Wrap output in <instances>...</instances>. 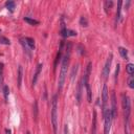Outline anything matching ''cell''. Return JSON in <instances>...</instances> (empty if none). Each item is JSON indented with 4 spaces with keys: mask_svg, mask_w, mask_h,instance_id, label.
<instances>
[{
    "mask_svg": "<svg viewBox=\"0 0 134 134\" xmlns=\"http://www.w3.org/2000/svg\"><path fill=\"white\" fill-rule=\"evenodd\" d=\"M67 53L64 56V58L62 59V66H61V72H60V77H59V90H61L63 88L65 82V78L67 74V67H68V63H69V57H70V50H71V44H68L67 46Z\"/></svg>",
    "mask_w": 134,
    "mask_h": 134,
    "instance_id": "1",
    "label": "cell"
},
{
    "mask_svg": "<svg viewBox=\"0 0 134 134\" xmlns=\"http://www.w3.org/2000/svg\"><path fill=\"white\" fill-rule=\"evenodd\" d=\"M121 104H123L124 114H125V120H126V128H129V121H130V114H131V102L130 98L126 93L121 95Z\"/></svg>",
    "mask_w": 134,
    "mask_h": 134,
    "instance_id": "2",
    "label": "cell"
},
{
    "mask_svg": "<svg viewBox=\"0 0 134 134\" xmlns=\"http://www.w3.org/2000/svg\"><path fill=\"white\" fill-rule=\"evenodd\" d=\"M52 124L54 134L58 133V95H54L52 104Z\"/></svg>",
    "mask_w": 134,
    "mask_h": 134,
    "instance_id": "3",
    "label": "cell"
},
{
    "mask_svg": "<svg viewBox=\"0 0 134 134\" xmlns=\"http://www.w3.org/2000/svg\"><path fill=\"white\" fill-rule=\"evenodd\" d=\"M104 115V121H105V126H104V134H109L110 129H111V121H112V115L110 109L107 107L106 110L103 112Z\"/></svg>",
    "mask_w": 134,
    "mask_h": 134,
    "instance_id": "4",
    "label": "cell"
},
{
    "mask_svg": "<svg viewBox=\"0 0 134 134\" xmlns=\"http://www.w3.org/2000/svg\"><path fill=\"white\" fill-rule=\"evenodd\" d=\"M107 103H108V88L106 85H104L103 92H102V109H103V112L107 108Z\"/></svg>",
    "mask_w": 134,
    "mask_h": 134,
    "instance_id": "5",
    "label": "cell"
},
{
    "mask_svg": "<svg viewBox=\"0 0 134 134\" xmlns=\"http://www.w3.org/2000/svg\"><path fill=\"white\" fill-rule=\"evenodd\" d=\"M112 54L109 56V58L107 59V61H106V64H105V67L103 69V78L104 79H107L109 73H110V67H111V62H112Z\"/></svg>",
    "mask_w": 134,
    "mask_h": 134,
    "instance_id": "6",
    "label": "cell"
},
{
    "mask_svg": "<svg viewBox=\"0 0 134 134\" xmlns=\"http://www.w3.org/2000/svg\"><path fill=\"white\" fill-rule=\"evenodd\" d=\"M111 98H112V108H111V115H112V120L115 119L116 115H117V112H116V97H115V93L112 92V95H111Z\"/></svg>",
    "mask_w": 134,
    "mask_h": 134,
    "instance_id": "7",
    "label": "cell"
},
{
    "mask_svg": "<svg viewBox=\"0 0 134 134\" xmlns=\"http://www.w3.org/2000/svg\"><path fill=\"white\" fill-rule=\"evenodd\" d=\"M82 90H83V84L82 82H80L78 84V88H77V101L78 104H81V100H82Z\"/></svg>",
    "mask_w": 134,
    "mask_h": 134,
    "instance_id": "8",
    "label": "cell"
},
{
    "mask_svg": "<svg viewBox=\"0 0 134 134\" xmlns=\"http://www.w3.org/2000/svg\"><path fill=\"white\" fill-rule=\"evenodd\" d=\"M42 64H39L37 66V69H36V72H35V76H34V79H33V85H35L37 83V80H38V78H39V74H40L41 72V70H42Z\"/></svg>",
    "mask_w": 134,
    "mask_h": 134,
    "instance_id": "9",
    "label": "cell"
},
{
    "mask_svg": "<svg viewBox=\"0 0 134 134\" xmlns=\"http://www.w3.org/2000/svg\"><path fill=\"white\" fill-rule=\"evenodd\" d=\"M121 4H123V1L120 0L119 3H117V11H116V18H115V23L117 24V22L120 21L121 19Z\"/></svg>",
    "mask_w": 134,
    "mask_h": 134,
    "instance_id": "10",
    "label": "cell"
},
{
    "mask_svg": "<svg viewBox=\"0 0 134 134\" xmlns=\"http://www.w3.org/2000/svg\"><path fill=\"white\" fill-rule=\"evenodd\" d=\"M112 5H113V1H111V0H107V1L104 2V9H105L106 13H109Z\"/></svg>",
    "mask_w": 134,
    "mask_h": 134,
    "instance_id": "11",
    "label": "cell"
},
{
    "mask_svg": "<svg viewBox=\"0 0 134 134\" xmlns=\"http://www.w3.org/2000/svg\"><path fill=\"white\" fill-rule=\"evenodd\" d=\"M91 134H96V112L95 111H93V121H92Z\"/></svg>",
    "mask_w": 134,
    "mask_h": 134,
    "instance_id": "12",
    "label": "cell"
},
{
    "mask_svg": "<svg viewBox=\"0 0 134 134\" xmlns=\"http://www.w3.org/2000/svg\"><path fill=\"white\" fill-rule=\"evenodd\" d=\"M25 43L28 45V47H29L30 49H35V40H34L33 38L26 37L25 38Z\"/></svg>",
    "mask_w": 134,
    "mask_h": 134,
    "instance_id": "13",
    "label": "cell"
},
{
    "mask_svg": "<svg viewBox=\"0 0 134 134\" xmlns=\"http://www.w3.org/2000/svg\"><path fill=\"white\" fill-rule=\"evenodd\" d=\"M84 87L86 88V91H87V100H88L89 103H91V102H92V93H91L90 86H89V84H87V85H85Z\"/></svg>",
    "mask_w": 134,
    "mask_h": 134,
    "instance_id": "14",
    "label": "cell"
},
{
    "mask_svg": "<svg viewBox=\"0 0 134 134\" xmlns=\"http://www.w3.org/2000/svg\"><path fill=\"white\" fill-rule=\"evenodd\" d=\"M119 52H120V54H121V58L125 59V60H127V59H128V50L126 49V48H124V47H120V48H119Z\"/></svg>",
    "mask_w": 134,
    "mask_h": 134,
    "instance_id": "15",
    "label": "cell"
},
{
    "mask_svg": "<svg viewBox=\"0 0 134 134\" xmlns=\"http://www.w3.org/2000/svg\"><path fill=\"white\" fill-rule=\"evenodd\" d=\"M21 82H22V66H19L18 68V87H21Z\"/></svg>",
    "mask_w": 134,
    "mask_h": 134,
    "instance_id": "16",
    "label": "cell"
},
{
    "mask_svg": "<svg viewBox=\"0 0 134 134\" xmlns=\"http://www.w3.org/2000/svg\"><path fill=\"white\" fill-rule=\"evenodd\" d=\"M24 21L27 22V23H28V24H30V25H38V24H39V21H38V20H35V19L29 18V17H25V18H24Z\"/></svg>",
    "mask_w": 134,
    "mask_h": 134,
    "instance_id": "17",
    "label": "cell"
},
{
    "mask_svg": "<svg viewBox=\"0 0 134 134\" xmlns=\"http://www.w3.org/2000/svg\"><path fill=\"white\" fill-rule=\"evenodd\" d=\"M62 48H63V42L61 43V46H60V49H59V53L57 54V59H56V61H54V69H56V67L58 65V62L59 60H60V58H61V54H62Z\"/></svg>",
    "mask_w": 134,
    "mask_h": 134,
    "instance_id": "18",
    "label": "cell"
},
{
    "mask_svg": "<svg viewBox=\"0 0 134 134\" xmlns=\"http://www.w3.org/2000/svg\"><path fill=\"white\" fill-rule=\"evenodd\" d=\"M5 6L7 7V10H9L10 12H14V10H15V2L14 1H6Z\"/></svg>",
    "mask_w": 134,
    "mask_h": 134,
    "instance_id": "19",
    "label": "cell"
},
{
    "mask_svg": "<svg viewBox=\"0 0 134 134\" xmlns=\"http://www.w3.org/2000/svg\"><path fill=\"white\" fill-rule=\"evenodd\" d=\"M126 69H127V72L130 74V76L132 77V76H133V73H134V65L130 63V64L127 65V67H126Z\"/></svg>",
    "mask_w": 134,
    "mask_h": 134,
    "instance_id": "20",
    "label": "cell"
},
{
    "mask_svg": "<svg viewBox=\"0 0 134 134\" xmlns=\"http://www.w3.org/2000/svg\"><path fill=\"white\" fill-rule=\"evenodd\" d=\"M80 24L82 26H84V27H87L88 26V20H87V18L84 17V16H82V17L80 18Z\"/></svg>",
    "mask_w": 134,
    "mask_h": 134,
    "instance_id": "21",
    "label": "cell"
},
{
    "mask_svg": "<svg viewBox=\"0 0 134 134\" xmlns=\"http://www.w3.org/2000/svg\"><path fill=\"white\" fill-rule=\"evenodd\" d=\"M34 117H35V120H37V116H38V103H37V101L34 103Z\"/></svg>",
    "mask_w": 134,
    "mask_h": 134,
    "instance_id": "22",
    "label": "cell"
},
{
    "mask_svg": "<svg viewBox=\"0 0 134 134\" xmlns=\"http://www.w3.org/2000/svg\"><path fill=\"white\" fill-rule=\"evenodd\" d=\"M69 36H71V37L77 36V31H74V30H70V29H67V31H66V37H69Z\"/></svg>",
    "mask_w": 134,
    "mask_h": 134,
    "instance_id": "23",
    "label": "cell"
},
{
    "mask_svg": "<svg viewBox=\"0 0 134 134\" xmlns=\"http://www.w3.org/2000/svg\"><path fill=\"white\" fill-rule=\"evenodd\" d=\"M0 42L3 43V44H5V45H10V43H11L9 39H6V38H4V37H1V38H0Z\"/></svg>",
    "mask_w": 134,
    "mask_h": 134,
    "instance_id": "24",
    "label": "cell"
},
{
    "mask_svg": "<svg viewBox=\"0 0 134 134\" xmlns=\"http://www.w3.org/2000/svg\"><path fill=\"white\" fill-rule=\"evenodd\" d=\"M3 92H4V96H5V100H7V95H9V92H10V89H9V86H4L3 87Z\"/></svg>",
    "mask_w": 134,
    "mask_h": 134,
    "instance_id": "25",
    "label": "cell"
},
{
    "mask_svg": "<svg viewBox=\"0 0 134 134\" xmlns=\"http://www.w3.org/2000/svg\"><path fill=\"white\" fill-rule=\"evenodd\" d=\"M66 27H65V24H64V22H62V29H61V33H62V36L63 37H66Z\"/></svg>",
    "mask_w": 134,
    "mask_h": 134,
    "instance_id": "26",
    "label": "cell"
},
{
    "mask_svg": "<svg viewBox=\"0 0 134 134\" xmlns=\"http://www.w3.org/2000/svg\"><path fill=\"white\" fill-rule=\"evenodd\" d=\"M129 87L134 88V79H133V77H131L130 78V80H129Z\"/></svg>",
    "mask_w": 134,
    "mask_h": 134,
    "instance_id": "27",
    "label": "cell"
},
{
    "mask_svg": "<svg viewBox=\"0 0 134 134\" xmlns=\"http://www.w3.org/2000/svg\"><path fill=\"white\" fill-rule=\"evenodd\" d=\"M120 64L116 65V69H115V81L117 80V77H119V73H120Z\"/></svg>",
    "mask_w": 134,
    "mask_h": 134,
    "instance_id": "28",
    "label": "cell"
},
{
    "mask_svg": "<svg viewBox=\"0 0 134 134\" xmlns=\"http://www.w3.org/2000/svg\"><path fill=\"white\" fill-rule=\"evenodd\" d=\"M2 74H3V64H0V83L2 82Z\"/></svg>",
    "mask_w": 134,
    "mask_h": 134,
    "instance_id": "29",
    "label": "cell"
},
{
    "mask_svg": "<svg viewBox=\"0 0 134 134\" xmlns=\"http://www.w3.org/2000/svg\"><path fill=\"white\" fill-rule=\"evenodd\" d=\"M77 70H78V65L73 67V69H72V73H71V78L74 77V73H77Z\"/></svg>",
    "mask_w": 134,
    "mask_h": 134,
    "instance_id": "30",
    "label": "cell"
},
{
    "mask_svg": "<svg viewBox=\"0 0 134 134\" xmlns=\"http://www.w3.org/2000/svg\"><path fill=\"white\" fill-rule=\"evenodd\" d=\"M5 132H6V134H11V130L6 129V130H5Z\"/></svg>",
    "mask_w": 134,
    "mask_h": 134,
    "instance_id": "31",
    "label": "cell"
},
{
    "mask_svg": "<svg viewBox=\"0 0 134 134\" xmlns=\"http://www.w3.org/2000/svg\"><path fill=\"white\" fill-rule=\"evenodd\" d=\"M26 134H30V133H29V132H27V133H26Z\"/></svg>",
    "mask_w": 134,
    "mask_h": 134,
    "instance_id": "32",
    "label": "cell"
}]
</instances>
